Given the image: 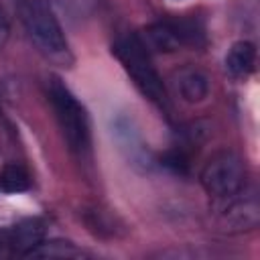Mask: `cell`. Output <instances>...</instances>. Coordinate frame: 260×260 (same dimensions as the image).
<instances>
[{"instance_id": "52a82bcc", "label": "cell", "mask_w": 260, "mask_h": 260, "mask_svg": "<svg viewBox=\"0 0 260 260\" xmlns=\"http://www.w3.org/2000/svg\"><path fill=\"white\" fill-rule=\"evenodd\" d=\"M175 87L185 102H201L209 93V79L195 67H183L175 73Z\"/></svg>"}, {"instance_id": "7c38bea8", "label": "cell", "mask_w": 260, "mask_h": 260, "mask_svg": "<svg viewBox=\"0 0 260 260\" xmlns=\"http://www.w3.org/2000/svg\"><path fill=\"white\" fill-rule=\"evenodd\" d=\"M160 162L165 167H169L171 171H175V173H187L189 171V158L181 150H169V152H165L160 156Z\"/></svg>"}, {"instance_id": "8fae6325", "label": "cell", "mask_w": 260, "mask_h": 260, "mask_svg": "<svg viewBox=\"0 0 260 260\" xmlns=\"http://www.w3.org/2000/svg\"><path fill=\"white\" fill-rule=\"evenodd\" d=\"M30 187V177L20 165H6L0 173V189L6 193H20Z\"/></svg>"}, {"instance_id": "8992f818", "label": "cell", "mask_w": 260, "mask_h": 260, "mask_svg": "<svg viewBox=\"0 0 260 260\" xmlns=\"http://www.w3.org/2000/svg\"><path fill=\"white\" fill-rule=\"evenodd\" d=\"M260 221V207L254 197L250 199H234L221 211V228L228 232L252 230Z\"/></svg>"}, {"instance_id": "30bf717a", "label": "cell", "mask_w": 260, "mask_h": 260, "mask_svg": "<svg viewBox=\"0 0 260 260\" xmlns=\"http://www.w3.org/2000/svg\"><path fill=\"white\" fill-rule=\"evenodd\" d=\"M83 252L75 248L71 242L65 240H49V242H39L24 258H79Z\"/></svg>"}, {"instance_id": "9c48e42d", "label": "cell", "mask_w": 260, "mask_h": 260, "mask_svg": "<svg viewBox=\"0 0 260 260\" xmlns=\"http://www.w3.org/2000/svg\"><path fill=\"white\" fill-rule=\"evenodd\" d=\"M256 47L250 41H238L230 47L225 55V69L234 77H244L254 69Z\"/></svg>"}, {"instance_id": "6da1fadb", "label": "cell", "mask_w": 260, "mask_h": 260, "mask_svg": "<svg viewBox=\"0 0 260 260\" xmlns=\"http://www.w3.org/2000/svg\"><path fill=\"white\" fill-rule=\"evenodd\" d=\"M112 53L124 65L126 73L132 77L134 85L142 91V95L148 98L158 108L169 110V95H167L165 83H162L160 75L156 73V69L148 57V49L142 45L140 37L126 35V37L118 39L112 45Z\"/></svg>"}, {"instance_id": "7a4b0ae2", "label": "cell", "mask_w": 260, "mask_h": 260, "mask_svg": "<svg viewBox=\"0 0 260 260\" xmlns=\"http://www.w3.org/2000/svg\"><path fill=\"white\" fill-rule=\"evenodd\" d=\"M22 20L30 41L49 61L65 67L73 61L63 28L43 0H26L22 6Z\"/></svg>"}, {"instance_id": "3957f363", "label": "cell", "mask_w": 260, "mask_h": 260, "mask_svg": "<svg viewBox=\"0 0 260 260\" xmlns=\"http://www.w3.org/2000/svg\"><path fill=\"white\" fill-rule=\"evenodd\" d=\"M49 100L55 110L59 128L71 152L83 156L89 152V120L83 106L75 100V95L61 83V79L49 81Z\"/></svg>"}, {"instance_id": "ba28073f", "label": "cell", "mask_w": 260, "mask_h": 260, "mask_svg": "<svg viewBox=\"0 0 260 260\" xmlns=\"http://www.w3.org/2000/svg\"><path fill=\"white\" fill-rule=\"evenodd\" d=\"M142 45L150 51H160V53H171V51H177L181 41L177 37V30L175 26L171 24V20L167 22H154V24H148L140 37Z\"/></svg>"}, {"instance_id": "277c9868", "label": "cell", "mask_w": 260, "mask_h": 260, "mask_svg": "<svg viewBox=\"0 0 260 260\" xmlns=\"http://www.w3.org/2000/svg\"><path fill=\"white\" fill-rule=\"evenodd\" d=\"M244 165L236 152L219 150L215 152L201 171L203 189L219 201H230L236 197L244 185Z\"/></svg>"}, {"instance_id": "4fadbf2b", "label": "cell", "mask_w": 260, "mask_h": 260, "mask_svg": "<svg viewBox=\"0 0 260 260\" xmlns=\"http://www.w3.org/2000/svg\"><path fill=\"white\" fill-rule=\"evenodd\" d=\"M8 35H10V24H8V18H6L4 10L0 8V51L4 49V45L8 41Z\"/></svg>"}, {"instance_id": "5b68a950", "label": "cell", "mask_w": 260, "mask_h": 260, "mask_svg": "<svg viewBox=\"0 0 260 260\" xmlns=\"http://www.w3.org/2000/svg\"><path fill=\"white\" fill-rule=\"evenodd\" d=\"M45 238V223L37 217L22 219L16 225L0 230V260L26 256Z\"/></svg>"}]
</instances>
